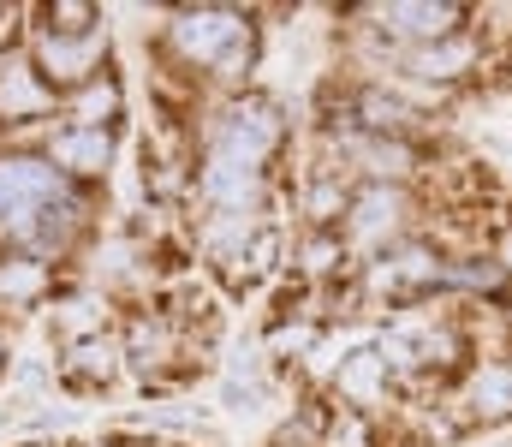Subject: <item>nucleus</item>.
Returning <instances> with one entry per match:
<instances>
[{"instance_id": "nucleus-4", "label": "nucleus", "mask_w": 512, "mask_h": 447, "mask_svg": "<svg viewBox=\"0 0 512 447\" xmlns=\"http://www.w3.org/2000/svg\"><path fill=\"white\" fill-rule=\"evenodd\" d=\"M405 227H411V191L405 185H370L364 179L352 191V209L340 221V239H346V251L382 257L393 245H405Z\"/></svg>"}, {"instance_id": "nucleus-8", "label": "nucleus", "mask_w": 512, "mask_h": 447, "mask_svg": "<svg viewBox=\"0 0 512 447\" xmlns=\"http://www.w3.org/2000/svg\"><path fill=\"white\" fill-rule=\"evenodd\" d=\"M364 18H376L387 36H405L411 48H423V42H447V36H459L465 30V18H471V6H435V0H393V6H364Z\"/></svg>"}, {"instance_id": "nucleus-19", "label": "nucleus", "mask_w": 512, "mask_h": 447, "mask_svg": "<svg viewBox=\"0 0 512 447\" xmlns=\"http://www.w3.org/2000/svg\"><path fill=\"white\" fill-rule=\"evenodd\" d=\"M36 30H54V36H84V30H102V12L90 0H54V6H36Z\"/></svg>"}, {"instance_id": "nucleus-5", "label": "nucleus", "mask_w": 512, "mask_h": 447, "mask_svg": "<svg viewBox=\"0 0 512 447\" xmlns=\"http://www.w3.org/2000/svg\"><path fill=\"white\" fill-rule=\"evenodd\" d=\"M209 149H215V155H233V161H245V167H262V173H268V161L286 149V120H280V108H274L268 96H245V102H233V108L215 120V132H209Z\"/></svg>"}, {"instance_id": "nucleus-7", "label": "nucleus", "mask_w": 512, "mask_h": 447, "mask_svg": "<svg viewBox=\"0 0 512 447\" xmlns=\"http://www.w3.org/2000/svg\"><path fill=\"white\" fill-rule=\"evenodd\" d=\"M54 102H60V96L42 84L30 48H6V54H0V126H6V132L36 126V120L54 114Z\"/></svg>"}, {"instance_id": "nucleus-21", "label": "nucleus", "mask_w": 512, "mask_h": 447, "mask_svg": "<svg viewBox=\"0 0 512 447\" xmlns=\"http://www.w3.org/2000/svg\"><path fill=\"white\" fill-rule=\"evenodd\" d=\"M6 358H12V352H6V334H0V376H6Z\"/></svg>"}, {"instance_id": "nucleus-10", "label": "nucleus", "mask_w": 512, "mask_h": 447, "mask_svg": "<svg viewBox=\"0 0 512 447\" xmlns=\"http://www.w3.org/2000/svg\"><path fill=\"white\" fill-rule=\"evenodd\" d=\"M66 179H102L114 167V132H90V126H54L42 149Z\"/></svg>"}, {"instance_id": "nucleus-22", "label": "nucleus", "mask_w": 512, "mask_h": 447, "mask_svg": "<svg viewBox=\"0 0 512 447\" xmlns=\"http://www.w3.org/2000/svg\"><path fill=\"white\" fill-rule=\"evenodd\" d=\"M274 447H304V442H292V436H280V442H274Z\"/></svg>"}, {"instance_id": "nucleus-13", "label": "nucleus", "mask_w": 512, "mask_h": 447, "mask_svg": "<svg viewBox=\"0 0 512 447\" xmlns=\"http://www.w3.org/2000/svg\"><path fill=\"white\" fill-rule=\"evenodd\" d=\"M54 298V269L30 251H0V310H36Z\"/></svg>"}, {"instance_id": "nucleus-16", "label": "nucleus", "mask_w": 512, "mask_h": 447, "mask_svg": "<svg viewBox=\"0 0 512 447\" xmlns=\"http://www.w3.org/2000/svg\"><path fill=\"white\" fill-rule=\"evenodd\" d=\"M120 108H126V90H120V78H114V72H102L96 84H84L78 96H66V126H90V132H114V120H120Z\"/></svg>"}, {"instance_id": "nucleus-6", "label": "nucleus", "mask_w": 512, "mask_h": 447, "mask_svg": "<svg viewBox=\"0 0 512 447\" xmlns=\"http://www.w3.org/2000/svg\"><path fill=\"white\" fill-rule=\"evenodd\" d=\"M30 60L42 72V84L54 96H78L84 84L102 78V60H108V30H84V36H54V30H36L30 36Z\"/></svg>"}, {"instance_id": "nucleus-14", "label": "nucleus", "mask_w": 512, "mask_h": 447, "mask_svg": "<svg viewBox=\"0 0 512 447\" xmlns=\"http://www.w3.org/2000/svg\"><path fill=\"white\" fill-rule=\"evenodd\" d=\"M471 66H477V36H471V30H459V36H447V42H423V48L405 54V72L423 78V84H453V78H465Z\"/></svg>"}, {"instance_id": "nucleus-15", "label": "nucleus", "mask_w": 512, "mask_h": 447, "mask_svg": "<svg viewBox=\"0 0 512 447\" xmlns=\"http://www.w3.org/2000/svg\"><path fill=\"white\" fill-rule=\"evenodd\" d=\"M465 412L471 424H507L512 418V364L501 358H483L465 382Z\"/></svg>"}, {"instance_id": "nucleus-12", "label": "nucleus", "mask_w": 512, "mask_h": 447, "mask_svg": "<svg viewBox=\"0 0 512 447\" xmlns=\"http://www.w3.org/2000/svg\"><path fill=\"white\" fill-rule=\"evenodd\" d=\"M185 358V340L167 316H131L126 328V370H137L143 382H161V370Z\"/></svg>"}, {"instance_id": "nucleus-3", "label": "nucleus", "mask_w": 512, "mask_h": 447, "mask_svg": "<svg viewBox=\"0 0 512 447\" xmlns=\"http://www.w3.org/2000/svg\"><path fill=\"white\" fill-rule=\"evenodd\" d=\"M358 287H364L370 304L417 310L435 287H447V257H441L435 245H423V239H405V245H393V251H382V257L364 263V281H358Z\"/></svg>"}, {"instance_id": "nucleus-9", "label": "nucleus", "mask_w": 512, "mask_h": 447, "mask_svg": "<svg viewBox=\"0 0 512 447\" xmlns=\"http://www.w3.org/2000/svg\"><path fill=\"white\" fill-rule=\"evenodd\" d=\"M120 370H126V340H114V334L78 340V346L60 352V382L72 394H102V388L120 382Z\"/></svg>"}, {"instance_id": "nucleus-17", "label": "nucleus", "mask_w": 512, "mask_h": 447, "mask_svg": "<svg viewBox=\"0 0 512 447\" xmlns=\"http://www.w3.org/2000/svg\"><path fill=\"white\" fill-rule=\"evenodd\" d=\"M221 269H227L233 287H262V281L280 269V227H256L239 251L221 257Z\"/></svg>"}, {"instance_id": "nucleus-2", "label": "nucleus", "mask_w": 512, "mask_h": 447, "mask_svg": "<svg viewBox=\"0 0 512 447\" xmlns=\"http://www.w3.org/2000/svg\"><path fill=\"white\" fill-rule=\"evenodd\" d=\"M72 197V179L42 149H0V239L24 245L36 221Z\"/></svg>"}, {"instance_id": "nucleus-11", "label": "nucleus", "mask_w": 512, "mask_h": 447, "mask_svg": "<svg viewBox=\"0 0 512 447\" xmlns=\"http://www.w3.org/2000/svg\"><path fill=\"white\" fill-rule=\"evenodd\" d=\"M334 388H340V400L352 412H376V406H387V394H393V370H387V358L376 346H358V352H346L334 364Z\"/></svg>"}, {"instance_id": "nucleus-20", "label": "nucleus", "mask_w": 512, "mask_h": 447, "mask_svg": "<svg viewBox=\"0 0 512 447\" xmlns=\"http://www.w3.org/2000/svg\"><path fill=\"white\" fill-rule=\"evenodd\" d=\"M298 257H304V275H310V281H328V275H340V263H346V239H340V233H310Z\"/></svg>"}, {"instance_id": "nucleus-18", "label": "nucleus", "mask_w": 512, "mask_h": 447, "mask_svg": "<svg viewBox=\"0 0 512 447\" xmlns=\"http://www.w3.org/2000/svg\"><path fill=\"white\" fill-rule=\"evenodd\" d=\"M48 322H54V334H60L66 346L96 340V334H108V298L102 293H66V298H54Z\"/></svg>"}, {"instance_id": "nucleus-1", "label": "nucleus", "mask_w": 512, "mask_h": 447, "mask_svg": "<svg viewBox=\"0 0 512 447\" xmlns=\"http://www.w3.org/2000/svg\"><path fill=\"white\" fill-rule=\"evenodd\" d=\"M167 48L179 66L209 72L215 84H245L256 66V24L239 6H179L167 18Z\"/></svg>"}]
</instances>
